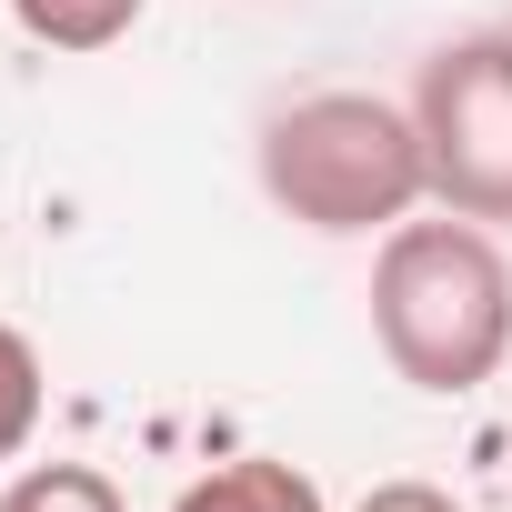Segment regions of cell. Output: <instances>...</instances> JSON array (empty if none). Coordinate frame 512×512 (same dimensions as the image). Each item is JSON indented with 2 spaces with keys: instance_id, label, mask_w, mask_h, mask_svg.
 <instances>
[{
  "instance_id": "6da1fadb",
  "label": "cell",
  "mask_w": 512,
  "mask_h": 512,
  "mask_svg": "<svg viewBox=\"0 0 512 512\" xmlns=\"http://www.w3.org/2000/svg\"><path fill=\"white\" fill-rule=\"evenodd\" d=\"M372 342L412 392H482L512 352V262L482 221H392L372 262Z\"/></svg>"
},
{
  "instance_id": "7a4b0ae2",
  "label": "cell",
  "mask_w": 512,
  "mask_h": 512,
  "mask_svg": "<svg viewBox=\"0 0 512 512\" xmlns=\"http://www.w3.org/2000/svg\"><path fill=\"white\" fill-rule=\"evenodd\" d=\"M262 191L302 221V231H392L412 221V201H432V171H422V131L402 101L382 91H302L262 121Z\"/></svg>"
},
{
  "instance_id": "3957f363",
  "label": "cell",
  "mask_w": 512,
  "mask_h": 512,
  "mask_svg": "<svg viewBox=\"0 0 512 512\" xmlns=\"http://www.w3.org/2000/svg\"><path fill=\"white\" fill-rule=\"evenodd\" d=\"M412 131L432 201L462 221H512V31H462L412 81Z\"/></svg>"
},
{
  "instance_id": "277c9868",
  "label": "cell",
  "mask_w": 512,
  "mask_h": 512,
  "mask_svg": "<svg viewBox=\"0 0 512 512\" xmlns=\"http://www.w3.org/2000/svg\"><path fill=\"white\" fill-rule=\"evenodd\" d=\"M171 512H332L322 502V482L302 472V462H272V452H241V462H221V472H201Z\"/></svg>"
},
{
  "instance_id": "5b68a950",
  "label": "cell",
  "mask_w": 512,
  "mask_h": 512,
  "mask_svg": "<svg viewBox=\"0 0 512 512\" xmlns=\"http://www.w3.org/2000/svg\"><path fill=\"white\" fill-rule=\"evenodd\" d=\"M151 0H11V21L41 41V51H111L141 31Z\"/></svg>"
},
{
  "instance_id": "8992f818",
  "label": "cell",
  "mask_w": 512,
  "mask_h": 512,
  "mask_svg": "<svg viewBox=\"0 0 512 512\" xmlns=\"http://www.w3.org/2000/svg\"><path fill=\"white\" fill-rule=\"evenodd\" d=\"M0 512H131V502H121V482L91 472V462H31V472L0 482Z\"/></svg>"
},
{
  "instance_id": "52a82bcc",
  "label": "cell",
  "mask_w": 512,
  "mask_h": 512,
  "mask_svg": "<svg viewBox=\"0 0 512 512\" xmlns=\"http://www.w3.org/2000/svg\"><path fill=\"white\" fill-rule=\"evenodd\" d=\"M41 402H51V382H41V352H31V332H21V322H0V462H21V452H31V432H41Z\"/></svg>"
},
{
  "instance_id": "ba28073f",
  "label": "cell",
  "mask_w": 512,
  "mask_h": 512,
  "mask_svg": "<svg viewBox=\"0 0 512 512\" xmlns=\"http://www.w3.org/2000/svg\"><path fill=\"white\" fill-rule=\"evenodd\" d=\"M352 512H462V502H452L442 482H372Z\"/></svg>"
}]
</instances>
